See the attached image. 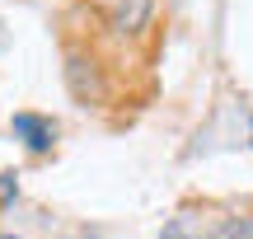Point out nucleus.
Instances as JSON below:
<instances>
[{"mask_svg":"<svg viewBox=\"0 0 253 239\" xmlns=\"http://www.w3.org/2000/svg\"><path fill=\"white\" fill-rule=\"evenodd\" d=\"M14 131L28 141V150H47V146H52V136H56V131H52V122L33 118V113H19V118H14Z\"/></svg>","mask_w":253,"mask_h":239,"instance_id":"obj_1","label":"nucleus"},{"mask_svg":"<svg viewBox=\"0 0 253 239\" xmlns=\"http://www.w3.org/2000/svg\"><path fill=\"white\" fill-rule=\"evenodd\" d=\"M211 239H253V216H235V221L216 225V235Z\"/></svg>","mask_w":253,"mask_h":239,"instance_id":"obj_2","label":"nucleus"},{"mask_svg":"<svg viewBox=\"0 0 253 239\" xmlns=\"http://www.w3.org/2000/svg\"><path fill=\"white\" fill-rule=\"evenodd\" d=\"M0 239H9V235H0Z\"/></svg>","mask_w":253,"mask_h":239,"instance_id":"obj_3","label":"nucleus"}]
</instances>
